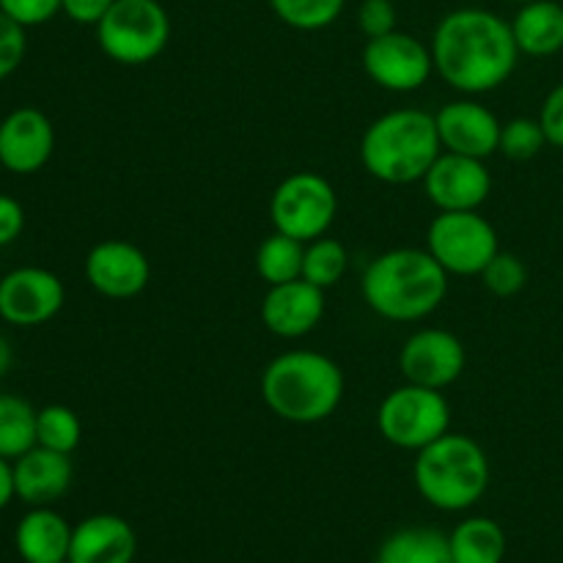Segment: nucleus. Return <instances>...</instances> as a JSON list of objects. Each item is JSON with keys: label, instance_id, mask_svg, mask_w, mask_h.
<instances>
[{"label": "nucleus", "instance_id": "obj_19", "mask_svg": "<svg viewBox=\"0 0 563 563\" xmlns=\"http://www.w3.org/2000/svg\"><path fill=\"white\" fill-rule=\"evenodd\" d=\"M137 537L119 515H91L71 528V548L66 563H132Z\"/></svg>", "mask_w": 563, "mask_h": 563}, {"label": "nucleus", "instance_id": "obj_37", "mask_svg": "<svg viewBox=\"0 0 563 563\" xmlns=\"http://www.w3.org/2000/svg\"><path fill=\"white\" fill-rule=\"evenodd\" d=\"M14 500V467L5 456H0V511Z\"/></svg>", "mask_w": 563, "mask_h": 563}, {"label": "nucleus", "instance_id": "obj_28", "mask_svg": "<svg viewBox=\"0 0 563 563\" xmlns=\"http://www.w3.org/2000/svg\"><path fill=\"white\" fill-rule=\"evenodd\" d=\"M346 0H269L275 16L295 31H322L333 25Z\"/></svg>", "mask_w": 563, "mask_h": 563}, {"label": "nucleus", "instance_id": "obj_11", "mask_svg": "<svg viewBox=\"0 0 563 563\" xmlns=\"http://www.w3.org/2000/svg\"><path fill=\"white\" fill-rule=\"evenodd\" d=\"M66 302L64 280L44 267H16L0 278V319L14 328H38Z\"/></svg>", "mask_w": 563, "mask_h": 563}, {"label": "nucleus", "instance_id": "obj_30", "mask_svg": "<svg viewBox=\"0 0 563 563\" xmlns=\"http://www.w3.org/2000/svg\"><path fill=\"white\" fill-rule=\"evenodd\" d=\"M548 146L539 119H511L500 130V148L509 159H533Z\"/></svg>", "mask_w": 563, "mask_h": 563}, {"label": "nucleus", "instance_id": "obj_12", "mask_svg": "<svg viewBox=\"0 0 563 563\" xmlns=\"http://www.w3.org/2000/svg\"><path fill=\"white\" fill-rule=\"evenodd\" d=\"M423 192L440 212H471L489 198L493 176L484 159L443 152L423 176Z\"/></svg>", "mask_w": 563, "mask_h": 563}, {"label": "nucleus", "instance_id": "obj_34", "mask_svg": "<svg viewBox=\"0 0 563 563\" xmlns=\"http://www.w3.org/2000/svg\"><path fill=\"white\" fill-rule=\"evenodd\" d=\"M539 124H542L544 137H548L550 146L563 148V82L555 86L548 93L542 104V113H539Z\"/></svg>", "mask_w": 563, "mask_h": 563}, {"label": "nucleus", "instance_id": "obj_32", "mask_svg": "<svg viewBox=\"0 0 563 563\" xmlns=\"http://www.w3.org/2000/svg\"><path fill=\"white\" fill-rule=\"evenodd\" d=\"M0 11L22 27H36L58 14L60 0H0Z\"/></svg>", "mask_w": 563, "mask_h": 563}, {"label": "nucleus", "instance_id": "obj_13", "mask_svg": "<svg viewBox=\"0 0 563 563\" xmlns=\"http://www.w3.org/2000/svg\"><path fill=\"white\" fill-rule=\"evenodd\" d=\"M465 346L451 330L423 328L405 341L399 355L407 383L443 390L465 372Z\"/></svg>", "mask_w": 563, "mask_h": 563}, {"label": "nucleus", "instance_id": "obj_22", "mask_svg": "<svg viewBox=\"0 0 563 563\" xmlns=\"http://www.w3.org/2000/svg\"><path fill=\"white\" fill-rule=\"evenodd\" d=\"M454 563H504L506 533L489 517H467L449 537Z\"/></svg>", "mask_w": 563, "mask_h": 563}, {"label": "nucleus", "instance_id": "obj_23", "mask_svg": "<svg viewBox=\"0 0 563 563\" xmlns=\"http://www.w3.org/2000/svg\"><path fill=\"white\" fill-rule=\"evenodd\" d=\"M377 563H454V559L445 533L434 528H401L385 539Z\"/></svg>", "mask_w": 563, "mask_h": 563}, {"label": "nucleus", "instance_id": "obj_35", "mask_svg": "<svg viewBox=\"0 0 563 563\" xmlns=\"http://www.w3.org/2000/svg\"><path fill=\"white\" fill-rule=\"evenodd\" d=\"M25 229V209L16 198L0 192V247L11 245Z\"/></svg>", "mask_w": 563, "mask_h": 563}, {"label": "nucleus", "instance_id": "obj_21", "mask_svg": "<svg viewBox=\"0 0 563 563\" xmlns=\"http://www.w3.org/2000/svg\"><path fill=\"white\" fill-rule=\"evenodd\" d=\"M511 33L520 53L548 58L563 49V5L559 0H531L517 11Z\"/></svg>", "mask_w": 563, "mask_h": 563}, {"label": "nucleus", "instance_id": "obj_39", "mask_svg": "<svg viewBox=\"0 0 563 563\" xmlns=\"http://www.w3.org/2000/svg\"><path fill=\"white\" fill-rule=\"evenodd\" d=\"M515 3H531V0H515Z\"/></svg>", "mask_w": 563, "mask_h": 563}, {"label": "nucleus", "instance_id": "obj_16", "mask_svg": "<svg viewBox=\"0 0 563 563\" xmlns=\"http://www.w3.org/2000/svg\"><path fill=\"white\" fill-rule=\"evenodd\" d=\"M443 152L487 159L500 148L504 124L489 108L476 99H454L434 113Z\"/></svg>", "mask_w": 563, "mask_h": 563}, {"label": "nucleus", "instance_id": "obj_7", "mask_svg": "<svg viewBox=\"0 0 563 563\" xmlns=\"http://www.w3.org/2000/svg\"><path fill=\"white\" fill-rule=\"evenodd\" d=\"M451 427V407L443 390L423 385H401L390 390L377 410V429L390 445L421 451L443 438Z\"/></svg>", "mask_w": 563, "mask_h": 563}, {"label": "nucleus", "instance_id": "obj_4", "mask_svg": "<svg viewBox=\"0 0 563 563\" xmlns=\"http://www.w3.org/2000/svg\"><path fill=\"white\" fill-rule=\"evenodd\" d=\"M443 154L438 121L432 113L399 108L379 115L361 137V163L385 185L423 181L434 159Z\"/></svg>", "mask_w": 563, "mask_h": 563}, {"label": "nucleus", "instance_id": "obj_24", "mask_svg": "<svg viewBox=\"0 0 563 563\" xmlns=\"http://www.w3.org/2000/svg\"><path fill=\"white\" fill-rule=\"evenodd\" d=\"M302 262H306V242L280 234V231L267 236L256 251V273L262 275V280H267V286L302 278Z\"/></svg>", "mask_w": 563, "mask_h": 563}, {"label": "nucleus", "instance_id": "obj_1", "mask_svg": "<svg viewBox=\"0 0 563 563\" xmlns=\"http://www.w3.org/2000/svg\"><path fill=\"white\" fill-rule=\"evenodd\" d=\"M438 75L462 93H487L504 86L515 71L520 47L511 22L487 9H456L432 33Z\"/></svg>", "mask_w": 563, "mask_h": 563}, {"label": "nucleus", "instance_id": "obj_38", "mask_svg": "<svg viewBox=\"0 0 563 563\" xmlns=\"http://www.w3.org/2000/svg\"><path fill=\"white\" fill-rule=\"evenodd\" d=\"M11 361H14V355H11V344H9V339H5V335L0 333V377H3V374L9 372Z\"/></svg>", "mask_w": 563, "mask_h": 563}, {"label": "nucleus", "instance_id": "obj_33", "mask_svg": "<svg viewBox=\"0 0 563 563\" xmlns=\"http://www.w3.org/2000/svg\"><path fill=\"white\" fill-rule=\"evenodd\" d=\"M357 25L366 33V38L385 36L396 31V9L390 0H363L357 9Z\"/></svg>", "mask_w": 563, "mask_h": 563}, {"label": "nucleus", "instance_id": "obj_31", "mask_svg": "<svg viewBox=\"0 0 563 563\" xmlns=\"http://www.w3.org/2000/svg\"><path fill=\"white\" fill-rule=\"evenodd\" d=\"M25 49H27L25 27L0 11V82L20 69L22 58H25Z\"/></svg>", "mask_w": 563, "mask_h": 563}, {"label": "nucleus", "instance_id": "obj_15", "mask_svg": "<svg viewBox=\"0 0 563 563\" xmlns=\"http://www.w3.org/2000/svg\"><path fill=\"white\" fill-rule=\"evenodd\" d=\"M53 148V121L42 110L16 108L0 121V168L31 176L49 163Z\"/></svg>", "mask_w": 563, "mask_h": 563}, {"label": "nucleus", "instance_id": "obj_26", "mask_svg": "<svg viewBox=\"0 0 563 563\" xmlns=\"http://www.w3.org/2000/svg\"><path fill=\"white\" fill-rule=\"evenodd\" d=\"M350 267V251L344 242L333 236H319L306 242V262H302V278L319 289H333Z\"/></svg>", "mask_w": 563, "mask_h": 563}, {"label": "nucleus", "instance_id": "obj_25", "mask_svg": "<svg viewBox=\"0 0 563 563\" xmlns=\"http://www.w3.org/2000/svg\"><path fill=\"white\" fill-rule=\"evenodd\" d=\"M36 412L20 396L0 394V456L14 462L36 445Z\"/></svg>", "mask_w": 563, "mask_h": 563}, {"label": "nucleus", "instance_id": "obj_36", "mask_svg": "<svg viewBox=\"0 0 563 563\" xmlns=\"http://www.w3.org/2000/svg\"><path fill=\"white\" fill-rule=\"evenodd\" d=\"M115 0H60V11L77 25H93L108 14Z\"/></svg>", "mask_w": 563, "mask_h": 563}, {"label": "nucleus", "instance_id": "obj_17", "mask_svg": "<svg viewBox=\"0 0 563 563\" xmlns=\"http://www.w3.org/2000/svg\"><path fill=\"white\" fill-rule=\"evenodd\" d=\"M324 317V289L306 278L269 286L262 300V322L280 339H302Z\"/></svg>", "mask_w": 563, "mask_h": 563}, {"label": "nucleus", "instance_id": "obj_3", "mask_svg": "<svg viewBox=\"0 0 563 563\" xmlns=\"http://www.w3.org/2000/svg\"><path fill=\"white\" fill-rule=\"evenodd\" d=\"M262 396L284 421L319 423L344 399V372L322 352H284L264 368Z\"/></svg>", "mask_w": 563, "mask_h": 563}, {"label": "nucleus", "instance_id": "obj_9", "mask_svg": "<svg viewBox=\"0 0 563 563\" xmlns=\"http://www.w3.org/2000/svg\"><path fill=\"white\" fill-rule=\"evenodd\" d=\"M427 251L449 275H482L500 251L498 231L478 209L440 212L427 231Z\"/></svg>", "mask_w": 563, "mask_h": 563}, {"label": "nucleus", "instance_id": "obj_20", "mask_svg": "<svg viewBox=\"0 0 563 563\" xmlns=\"http://www.w3.org/2000/svg\"><path fill=\"white\" fill-rule=\"evenodd\" d=\"M14 544L25 563H66L71 548V526L49 506H33L16 522Z\"/></svg>", "mask_w": 563, "mask_h": 563}, {"label": "nucleus", "instance_id": "obj_2", "mask_svg": "<svg viewBox=\"0 0 563 563\" xmlns=\"http://www.w3.org/2000/svg\"><path fill=\"white\" fill-rule=\"evenodd\" d=\"M366 306L390 322H418L440 308L449 291V273L421 247L385 251L361 280Z\"/></svg>", "mask_w": 563, "mask_h": 563}, {"label": "nucleus", "instance_id": "obj_18", "mask_svg": "<svg viewBox=\"0 0 563 563\" xmlns=\"http://www.w3.org/2000/svg\"><path fill=\"white\" fill-rule=\"evenodd\" d=\"M14 467V498L22 504L33 506H53L55 500L64 498L75 478L69 454L33 445L22 456L11 462Z\"/></svg>", "mask_w": 563, "mask_h": 563}, {"label": "nucleus", "instance_id": "obj_6", "mask_svg": "<svg viewBox=\"0 0 563 563\" xmlns=\"http://www.w3.org/2000/svg\"><path fill=\"white\" fill-rule=\"evenodd\" d=\"M170 38V16L159 0H115L97 22V42L110 60L143 66L163 55Z\"/></svg>", "mask_w": 563, "mask_h": 563}, {"label": "nucleus", "instance_id": "obj_10", "mask_svg": "<svg viewBox=\"0 0 563 563\" xmlns=\"http://www.w3.org/2000/svg\"><path fill=\"white\" fill-rule=\"evenodd\" d=\"M363 69L385 91H418L434 71L432 47L410 33L390 31L385 36L368 38L363 47Z\"/></svg>", "mask_w": 563, "mask_h": 563}, {"label": "nucleus", "instance_id": "obj_14", "mask_svg": "<svg viewBox=\"0 0 563 563\" xmlns=\"http://www.w3.org/2000/svg\"><path fill=\"white\" fill-rule=\"evenodd\" d=\"M86 280L93 291L110 300H130L152 280L146 253L124 240H104L86 256Z\"/></svg>", "mask_w": 563, "mask_h": 563}, {"label": "nucleus", "instance_id": "obj_8", "mask_svg": "<svg viewBox=\"0 0 563 563\" xmlns=\"http://www.w3.org/2000/svg\"><path fill=\"white\" fill-rule=\"evenodd\" d=\"M335 212H339V198L333 185L313 170H297L286 176L269 198V218L275 231L300 242L328 234Z\"/></svg>", "mask_w": 563, "mask_h": 563}, {"label": "nucleus", "instance_id": "obj_29", "mask_svg": "<svg viewBox=\"0 0 563 563\" xmlns=\"http://www.w3.org/2000/svg\"><path fill=\"white\" fill-rule=\"evenodd\" d=\"M482 280L495 297H515L526 289L528 267L515 253L498 251L493 256V262L482 269Z\"/></svg>", "mask_w": 563, "mask_h": 563}, {"label": "nucleus", "instance_id": "obj_27", "mask_svg": "<svg viewBox=\"0 0 563 563\" xmlns=\"http://www.w3.org/2000/svg\"><path fill=\"white\" fill-rule=\"evenodd\" d=\"M82 440V423L71 407L47 405L36 412V445L71 454Z\"/></svg>", "mask_w": 563, "mask_h": 563}, {"label": "nucleus", "instance_id": "obj_5", "mask_svg": "<svg viewBox=\"0 0 563 563\" xmlns=\"http://www.w3.org/2000/svg\"><path fill=\"white\" fill-rule=\"evenodd\" d=\"M412 478L429 506L465 511L487 493L489 460L473 438L445 432L443 438L418 451Z\"/></svg>", "mask_w": 563, "mask_h": 563}]
</instances>
